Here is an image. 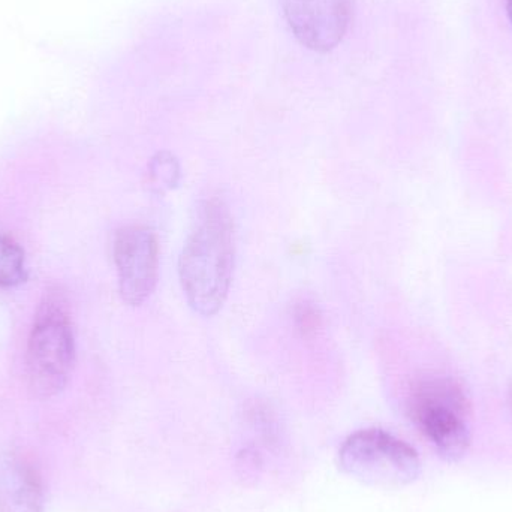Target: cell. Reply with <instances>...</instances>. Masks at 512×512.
<instances>
[{
  "label": "cell",
  "instance_id": "1",
  "mask_svg": "<svg viewBox=\"0 0 512 512\" xmlns=\"http://www.w3.org/2000/svg\"><path fill=\"white\" fill-rule=\"evenodd\" d=\"M236 261V233L230 209L213 197L201 201L179 259V277L189 306L203 316L222 309Z\"/></svg>",
  "mask_w": 512,
  "mask_h": 512
},
{
  "label": "cell",
  "instance_id": "2",
  "mask_svg": "<svg viewBox=\"0 0 512 512\" xmlns=\"http://www.w3.org/2000/svg\"><path fill=\"white\" fill-rule=\"evenodd\" d=\"M409 412L447 462L462 460L472 442L471 402L462 384L447 376L420 379L409 396Z\"/></svg>",
  "mask_w": 512,
  "mask_h": 512
},
{
  "label": "cell",
  "instance_id": "3",
  "mask_svg": "<svg viewBox=\"0 0 512 512\" xmlns=\"http://www.w3.org/2000/svg\"><path fill=\"white\" fill-rule=\"evenodd\" d=\"M75 363V340L66 301L48 294L39 306L27 342L26 376L33 396L48 399L68 384Z\"/></svg>",
  "mask_w": 512,
  "mask_h": 512
},
{
  "label": "cell",
  "instance_id": "4",
  "mask_svg": "<svg viewBox=\"0 0 512 512\" xmlns=\"http://www.w3.org/2000/svg\"><path fill=\"white\" fill-rule=\"evenodd\" d=\"M346 474L369 486L399 489L418 480L421 460L417 451L402 439L381 429L352 433L339 453Z\"/></svg>",
  "mask_w": 512,
  "mask_h": 512
},
{
  "label": "cell",
  "instance_id": "5",
  "mask_svg": "<svg viewBox=\"0 0 512 512\" xmlns=\"http://www.w3.org/2000/svg\"><path fill=\"white\" fill-rule=\"evenodd\" d=\"M113 258L119 291L129 306H140L155 291L159 277V243L155 231L143 225L120 228Z\"/></svg>",
  "mask_w": 512,
  "mask_h": 512
},
{
  "label": "cell",
  "instance_id": "6",
  "mask_svg": "<svg viewBox=\"0 0 512 512\" xmlns=\"http://www.w3.org/2000/svg\"><path fill=\"white\" fill-rule=\"evenodd\" d=\"M282 9L286 23L304 47L327 53L348 32L354 0H282Z\"/></svg>",
  "mask_w": 512,
  "mask_h": 512
},
{
  "label": "cell",
  "instance_id": "7",
  "mask_svg": "<svg viewBox=\"0 0 512 512\" xmlns=\"http://www.w3.org/2000/svg\"><path fill=\"white\" fill-rule=\"evenodd\" d=\"M44 481L29 454L0 451V512H44Z\"/></svg>",
  "mask_w": 512,
  "mask_h": 512
},
{
  "label": "cell",
  "instance_id": "8",
  "mask_svg": "<svg viewBox=\"0 0 512 512\" xmlns=\"http://www.w3.org/2000/svg\"><path fill=\"white\" fill-rule=\"evenodd\" d=\"M26 256L11 237L0 234V288H14L26 282Z\"/></svg>",
  "mask_w": 512,
  "mask_h": 512
},
{
  "label": "cell",
  "instance_id": "9",
  "mask_svg": "<svg viewBox=\"0 0 512 512\" xmlns=\"http://www.w3.org/2000/svg\"><path fill=\"white\" fill-rule=\"evenodd\" d=\"M180 180V164L170 152H159L149 164V183L156 192L176 188Z\"/></svg>",
  "mask_w": 512,
  "mask_h": 512
},
{
  "label": "cell",
  "instance_id": "10",
  "mask_svg": "<svg viewBox=\"0 0 512 512\" xmlns=\"http://www.w3.org/2000/svg\"><path fill=\"white\" fill-rule=\"evenodd\" d=\"M316 319H318V315H316L315 310L310 309V307H303V309L297 313L298 327L303 331L315 330L316 325H318Z\"/></svg>",
  "mask_w": 512,
  "mask_h": 512
},
{
  "label": "cell",
  "instance_id": "11",
  "mask_svg": "<svg viewBox=\"0 0 512 512\" xmlns=\"http://www.w3.org/2000/svg\"><path fill=\"white\" fill-rule=\"evenodd\" d=\"M505 2H507L508 17H510L512 23V0H505Z\"/></svg>",
  "mask_w": 512,
  "mask_h": 512
}]
</instances>
